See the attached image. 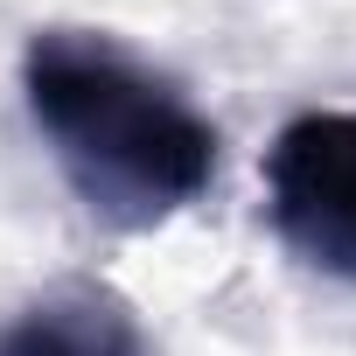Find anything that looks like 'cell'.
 Returning <instances> with one entry per match:
<instances>
[{"label": "cell", "mask_w": 356, "mask_h": 356, "mask_svg": "<svg viewBox=\"0 0 356 356\" xmlns=\"http://www.w3.org/2000/svg\"><path fill=\"white\" fill-rule=\"evenodd\" d=\"M22 105L77 203L119 231L182 217L217 182V126L196 98L98 29H35Z\"/></svg>", "instance_id": "6da1fadb"}, {"label": "cell", "mask_w": 356, "mask_h": 356, "mask_svg": "<svg viewBox=\"0 0 356 356\" xmlns=\"http://www.w3.org/2000/svg\"><path fill=\"white\" fill-rule=\"evenodd\" d=\"M266 224L300 266L356 286V105H314L273 133Z\"/></svg>", "instance_id": "7a4b0ae2"}, {"label": "cell", "mask_w": 356, "mask_h": 356, "mask_svg": "<svg viewBox=\"0 0 356 356\" xmlns=\"http://www.w3.org/2000/svg\"><path fill=\"white\" fill-rule=\"evenodd\" d=\"M0 356H154V349L119 286L56 280L0 321Z\"/></svg>", "instance_id": "3957f363"}]
</instances>
